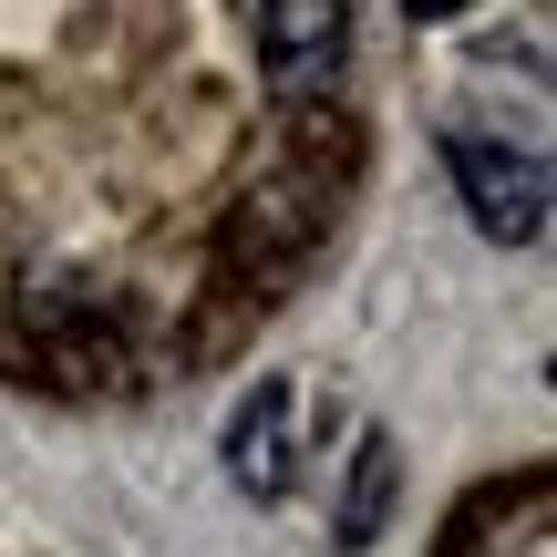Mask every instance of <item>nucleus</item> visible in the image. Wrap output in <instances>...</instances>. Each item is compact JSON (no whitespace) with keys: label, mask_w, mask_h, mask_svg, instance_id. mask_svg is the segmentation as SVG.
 Listing matches in <instances>:
<instances>
[{"label":"nucleus","mask_w":557,"mask_h":557,"mask_svg":"<svg viewBox=\"0 0 557 557\" xmlns=\"http://www.w3.org/2000/svg\"><path fill=\"white\" fill-rule=\"evenodd\" d=\"M444 165H455V186H465V207H475V227H485V238L527 248V238L547 227V165L527 156V145L455 135V145H444Z\"/></svg>","instance_id":"1"},{"label":"nucleus","mask_w":557,"mask_h":557,"mask_svg":"<svg viewBox=\"0 0 557 557\" xmlns=\"http://www.w3.org/2000/svg\"><path fill=\"white\" fill-rule=\"evenodd\" d=\"M227 475L248 485V496H278L289 485V393H269L259 403H238V423H227Z\"/></svg>","instance_id":"2"},{"label":"nucleus","mask_w":557,"mask_h":557,"mask_svg":"<svg viewBox=\"0 0 557 557\" xmlns=\"http://www.w3.org/2000/svg\"><path fill=\"white\" fill-rule=\"evenodd\" d=\"M259 32H269L278 94H310L320 73H341V32H351V21L341 11H259Z\"/></svg>","instance_id":"3"},{"label":"nucleus","mask_w":557,"mask_h":557,"mask_svg":"<svg viewBox=\"0 0 557 557\" xmlns=\"http://www.w3.org/2000/svg\"><path fill=\"white\" fill-rule=\"evenodd\" d=\"M382 496H393V444H361V496H351V517H341V547H372V517H382Z\"/></svg>","instance_id":"4"}]
</instances>
